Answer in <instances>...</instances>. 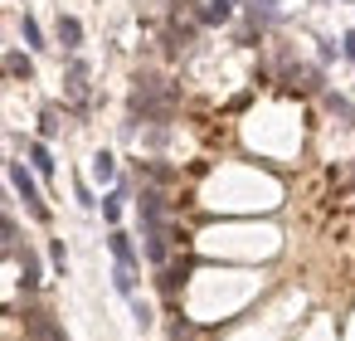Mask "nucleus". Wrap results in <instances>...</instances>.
<instances>
[{"instance_id":"1","label":"nucleus","mask_w":355,"mask_h":341,"mask_svg":"<svg viewBox=\"0 0 355 341\" xmlns=\"http://www.w3.org/2000/svg\"><path fill=\"white\" fill-rule=\"evenodd\" d=\"M10 181H15V190H20V200H25V210H30V215L44 224V219H49V205L40 200V185H35L30 166H20V161H15V166H10Z\"/></svg>"},{"instance_id":"2","label":"nucleus","mask_w":355,"mask_h":341,"mask_svg":"<svg viewBox=\"0 0 355 341\" xmlns=\"http://www.w3.org/2000/svg\"><path fill=\"white\" fill-rule=\"evenodd\" d=\"M25 331H30V341H69L64 326L54 322V312H44V307H30L25 312Z\"/></svg>"},{"instance_id":"3","label":"nucleus","mask_w":355,"mask_h":341,"mask_svg":"<svg viewBox=\"0 0 355 341\" xmlns=\"http://www.w3.org/2000/svg\"><path fill=\"white\" fill-rule=\"evenodd\" d=\"M185 6H190V15L200 25H224L234 15V0H185Z\"/></svg>"},{"instance_id":"4","label":"nucleus","mask_w":355,"mask_h":341,"mask_svg":"<svg viewBox=\"0 0 355 341\" xmlns=\"http://www.w3.org/2000/svg\"><path fill=\"white\" fill-rule=\"evenodd\" d=\"M15 258H20V288H25V292H35V288L44 283V268H40V253H35L30 244H15Z\"/></svg>"},{"instance_id":"5","label":"nucleus","mask_w":355,"mask_h":341,"mask_svg":"<svg viewBox=\"0 0 355 341\" xmlns=\"http://www.w3.org/2000/svg\"><path fill=\"white\" fill-rule=\"evenodd\" d=\"M166 210H171V205H166V195L146 185V190H141V229H156V224H166Z\"/></svg>"},{"instance_id":"6","label":"nucleus","mask_w":355,"mask_h":341,"mask_svg":"<svg viewBox=\"0 0 355 341\" xmlns=\"http://www.w3.org/2000/svg\"><path fill=\"white\" fill-rule=\"evenodd\" d=\"M64 88H69V98H78V103L88 98V64H83V59H73V64H69V74H64Z\"/></svg>"},{"instance_id":"7","label":"nucleus","mask_w":355,"mask_h":341,"mask_svg":"<svg viewBox=\"0 0 355 341\" xmlns=\"http://www.w3.org/2000/svg\"><path fill=\"white\" fill-rule=\"evenodd\" d=\"M185 278H190V263H171V268H161V278H156V283H161V292H166V297H175V292L185 288Z\"/></svg>"},{"instance_id":"8","label":"nucleus","mask_w":355,"mask_h":341,"mask_svg":"<svg viewBox=\"0 0 355 341\" xmlns=\"http://www.w3.org/2000/svg\"><path fill=\"white\" fill-rule=\"evenodd\" d=\"M112 258L122 263V268H137V249H132V234H122V229H112Z\"/></svg>"},{"instance_id":"9","label":"nucleus","mask_w":355,"mask_h":341,"mask_svg":"<svg viewBox=\"0 0 355 341\" xmlns=\"http://www.w3.org/2000/svg\"><path fill=\"white\" fill-rule=\"evenodd\" d=\"M59 44H64V49H78V44H83V25H78L73 15H59Z\"/></svg>"},{"instance_id":"10","label":"nucleus","mask_w":355,"mask_h":341,"mask_svg":"<svg viewBox=\"0 0 355 341\" xmlns=\"http://www.w3.org/2000/svg\"><path fill=\"white\" fill-rule=\"evenodd\" d=\"M122 200H127V185H117L112 195H103V219H107V224L122 219Z\"/></svg>"},{"instance_id":"11","label":"nucleus","mask_w":355,"mask_h":341,"mask_svg":"<svg viewBox=\"0 0 355 341\" xmlns=\"http://www.w3.org/2000/svg\"><path fill=\"white\" fill-rule=\"evenodd\" d=\"M30 161H35V171H40V176H54V156H49V147H44V142H30Z\"/></svg>"},{"instance_id":"12","label":"nucleus","mask_w":355,"mask_h":341,"mask_svg":"<svg viewBox=\"0 0 355 341\" xmlns=\"http://www.w3.org/2000/svg\"><path fill=\"white\" fill-rule=\"evenodd\" d=\"M93 176H98V181H117V156H112V151H98V156H93Z\"/></svg>"},{"instance_id":"13","label":"nucleus","mask_w":355,"mask_h":341,"mask_svg":"<svg viewBox=\"0 0 355 341\" xmlns=\"http://www.w3.org/2000/svg\"><path fill=\"white\" fill-rule=\"evenodd\" d=\"M112 283H117L122 297H137V268H122V263H117V268H112Z\"/></svg>"},{"instance_id":"14","label":"nucleus","mask_w":355,"mask_h":341,"mask_svg":"<svg viewBox=\"0 0 355 341\" xmlns=\"http://www.w3.org/2000/svg\"><path fill=\"white\" fill-rule=\"evenodd\" d=\"M248 15H253L258 25H272V20H277V0H248Z\"/></svg>"},{"instance_id":"15","label":"nucleus","mask_w":355,"mask_h":341,"mask_svg":"<svg viewBox=\"0 0 355 341\" xmlns=\"http://www.w3.org/2000/svg\"><path fill=\"white\" fill-rule=\"evenodd\" d=\"M326 108H331V113H336V117H340L345 127H355V108H350V103H345L340 93H326Z\"/></svg>"},{"instance_id":"16","label":"nucleus","mask_w":355,"mask_h":341,"mask_svg":"<svg viewBox=\"0 0 355 341\" xmlns=\"http://www.w3.org/2000/svg\"><path fill=\"white\" fill-rule=\"evenodd\" d=\"M6 74H15V78H30V74H35L30 54H6Z\"/></svg>"},{"instance_id":"17","label":"nucleus","mask_w":355,"mask_h":341,"mask_svg":"<svg viewBox=\"0 0 355 341\" xmlns=\"http://www.w3.org/2000/svg\"><path fill=\"white\" fill-rule=\"evenodd\" d=\"M20 35H25V44H30V49H44V35H40L35 15H25V20H20Z\"/></svg>"},{"instance_id":"18","label":"nucleus","mask_w":355,"mask_h":341,"mask_svg":"<svg viewBox=\"0 0 355 341\" xmlns=\"http://www.w3.org/2000/svg\"><path fill=\"white\" fill-rule=\"evenodd\" d=\"M59 127H64V122H59V113H54V108H44V113H40V137H59Z\"/></svg>"},{"instance_id":"19","label":"nucleus","mask_w":355,"mask_h":341,"mask_svg":"<svg viewBox=\"0 0 355 341\" xmlns=\"http://www.w3.org/2000/svg\"><path fill=\"white\" fill-rule=\"evenodd\" d=\"M171 341H195V322H185V317H171Z\"/></svg>"},{"instance_id":"20","label":"nucleus","mask_w":355,"mask_h":341,"mask_svg":"<svg viewBox=\"0 0 355 341\" xmlns=\"http://www.w3.org/2000/svg\"><path fill=\"white\" fill-rule=\"evenodd\" d=\"M132 317H137V326L146 331V326H151V302H141V297H132Z\"/></svg>"},{"instance_id":"21","label":"nucleus","mask_w":355,"mask_h":341,"mask_svg":"<svg viewBox=\"0 0 355 341\" xmlns=\"http://www.w3.org/2000/svg\"><path fill=\"white\" fill-rule=\"evenodd\" d=\"M49 258H54V268L69 263V258H64V239H49Z\"/></svg>"},{"instance_id":"22","label":"nucleus","mask_w":355,"mask_h":341,"mask_svg":"<svg viewBox=\"0 0 355 341\" xmlns=\"http://www.w3.org/2000/svg\"><path fill=\"white\" fill-rule=\"evenodd\" d=\"M340 54H345V59H350V64H355V30H350V35H345V40H340Z\"/></svg>"},{"instance_id":"23","label":"nucleus","mask_w":355,"mask_h":341,"mask_svg":"<svg viewBox=\"0 0 355 341\" xmlns=\"http://www.w3.org/2000/svg\"><path fill=\"white\" fill-rule=\"evenodd\" d=\"M345 6H355V0H345Z\"/></svg>"},{"instance_id":"24","label":"nucleus","mask_w":355,"mask_h":341,"mask_svg":"<svg viewBox=\"0 0 355 341\" xmlns=\"http://www.w3.org/2000/svg\"><path fill=\"white\" fill-rule=\"evenodd\" d=\"M0 205H6V195H0Z\"/></svg>"}]
</instances>
